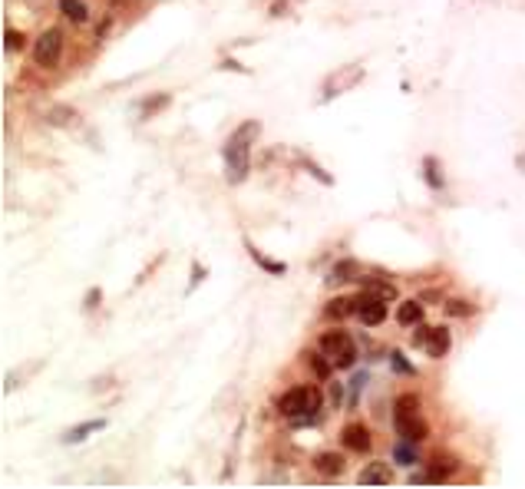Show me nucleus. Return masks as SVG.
Returning a JSON list of instances; mask_svg holds the SVG:
<instances>
[{"label":"nucleus","mask_w":525,"mask_h":489,"mask_svg":"<svg viewBox=\"0 0 525 489\" xmlns=\"http://www.w3.org/2000/svg\"><path fill=\"white\" fill-rule=\"evenodd\" d=\"M261 133V122L248 119L245 126H238L231 139L225 142V165H228V182H245L248 176V156H251V142Z\"/></svg>","instance_id":"obj_1"},{"label":"nucleus","mask_w":525,"mask_h":489,"mask_svg":"<svg viewBox=\"0 0 525 489\" xmlns=\"http://www.w3.org/2000/svg\"><path fill=\"white\" fill-rule=\"evenodd\" d=\"M278 410L285 416H291V420H298V423H307L321 410V394H317L314 387H294V390H287L285 397L278 400Z\"/></svg>","instance_id":"obj_2"},{"label":"nucleus","mask_w":525,"mask_h":489,"mask_svg":"<svg viewBox=\"0 0 525 489\" xmlns=\"http://www.w3.org/2000/svg\"><path fill=\"white\" fill-rule=\"evenodd\" d=\"M321 351L330 357L334 367H354V360H357V347L347 331H327L321 338Z\"/></svg>","instance_id":"obj_3"},{"label":"nucleus","mask_w":525,"mask_h":489,"mask_svg":"<svg viewBox=\"0 0 525 489\" xmlns=\"http://www.w3.org/2000/svg\"><path fill=\"white\" fill-rule=\"evenodd\" d=\"M60 53H63V33L60 30H44V33L37 37V44H33V59H37V66L53 70V66L60 63Z\"/></svg>","instance_id":"obj_4"},{"label":"nucleus","mask_w":525,"mask_h":489,"mask_svg":"<svg viewBox=\"0 0 525 489\" xmlns=\"http://www.w3.org/2000/svg\"><path fill=\"white\" fill-rule=\"evenodd\" d=\"M413 344L417 347H423L430 357H443L446 351H450V344H452V338H450V331L446 327H417V334H413Z\"/></svg>","instance_id":"obj_5"},{"label":"nucleus","mask_w":525,"mask_h":489,"mask_svg":"<svg viewBox=\"0 0 525 489\" xmlns=\"http://www.w3.org/2000/svg\"><path fill=\"white\" fill-rule=\"evenodd\" d=\"M361 76H363L361 63H350V66H344L341 73H334L327 83H324V100H330V96H341L344 89L357 86V83H361Z\"/></svg>","instance_id":"obj_6"},{"label":"nucleus","mask_w":525,"mask_h":489,"mask_svg":"<svg viewBox=\"0 0 525 489\" xmlns=\"http://www.w3.org/2000/svg\"><path fill=\"white\" fill-rule=\"evenodd\" d=\"M357 317H361L363 324H370V327L383 324V317H387V304H383V297L363 291V295L357 297Z\"/></svg>","instance_id":"obj_7"},{"label":"nucleus","mask_w":525,"mask_h":489,"mask_svg":"<svg viewBox=\"0 0 525 489\" xmlns=\"http://www.w3.org/2000/svg\"><path fill=\"white\" fill-rule=\"evenodd\" d=\"M393 427H397V433H400L403 440H410V443H420V440H426V433H430V427L420 420V414H393Z\"/></svg>","instance_id":"obj_8"},{"label":"nucleus","mask_w":525,"mask_h":489,"mask_svg":"<svg viewBox=\"0 0 525 489\" xmlns=\"http://www.w3.org/2000/svg\"><path fill=\"white\" fill-rule=\"evenodd\" d=\"M344 446L347 450H354V453H367V450L374 446L370 430H367L363 423H350V427H344Z\"/></svg>","instance_id":"obj_9"},{"label":"nucleus","mask_w":525,"mask_h":489,"mask_svg":"<svg viewBox=\"0 0 525 489\" xmlns=\"http://www.w3.org/2000/svg\"><path fill=\"white\" fill-rule=\"evenodd\" d=\"M361 278V265L357 261H337L330 268V284H347V282H357Z\"/></svg>","instance_id":"obj_10"},{"label":"nucleus","mask_w":525,"mask_h":489,"mask_svg":"<svg viewBox=\"0 0 525 489\" xmlns=\"http://www.w3.org/2000/svg\"><path fill=\"white\" fill-rule=\"evenodd\" d=\"M314 470L321 476H341L344 473V460L337 453H317L314 456Z\"/></svg>","instance_id":"obj_11"},{"label":"nucleus","mask_w":525,"mask_h":489,"mask_svg":"<svg viewBox=\"0 0 525 489\" xmlns=\"http://www.w3.org/2000/svg\"><path fill=\"white\" fill-rule=\"evenodd\" d=\"M103 427H106V420H86V423H79V427H73V430L63 433V443H83L90 433L103 430Z\"/></svg>","instance_id":"obj_12"},{"label":"nucleus","mask_w":525,"mask_h":489,"mask_svg":"<svg viewBox=\"0 0 525 489\" xmlns=\"http://www.w3.org/2000/svg\"><path fill=\"white\" fill-rule=\"evenodd\" d=\"M357 479H361L363 486H367V483H390V466H387V463H370V466L361 470Z\"/></svg>","instance_id":"obj_13"},{"label":"nucleus","mask_w":525,"mask_h":489,"mask_svg":"<svg viewBox=\"0 0 525 489\" xmlns=\"http://www.w3.org/2000/svg\"><path fill=\"white\" fill-rule=\"evenodd\" d=\"M397 321H400V324H420L423 321V304L420 301H403V304H400V308H397Z\"/></svg>","instance_id":"obj_14"},{"label":"nucleus","mask_w":525,"mask_h":489,"mask_svg":"<svg viewBox=\"0 0 525 489\" xmlns=\"http://www.w3.org/2000/svg\"><path fill=\"white\" fill-rule=\"evenodd\" d=\"M60 14L70 17L73 24H83V20L90 17V10H86V3H83V0H60Z\"/></svg>","instance_id":"obj_15"},{"label":"nucleus","mask_w":525,"mask_h":489,"mask_svg":"<svg viewBox=\"0 0 525 489\" xmlns=\"http://www.w3.org/2000/svg\"><path fill=\"white\" fill-rule=\"evenodd\" d=\"M347 314H357V301H350V297H334L327 304V317H347Z\"/></svg>","instance_id":"obj_16"},{"label":"nucleus","mask_w":525,"mask_h":489,"mask_svg":"<svg viewBox=\"0 0 525 489\" xmlns=\"http://www.w3.org/2000/svg\"><path fill=\"white\" fill-rule=\"evenodd\" d=\"M393 414H420V400H417L413 394H403V397H397V403H393Z\"/></svg>","instance_id":"obj_17"},{"label":"nucleus","mask_w":525,"mask_h":489,"mask_svg":"<svg viewBox=\"0 0 525 489\" xmlns=\"http://www.w3.org/2000/svg\"><path fill=\"white\" fill-rule=\"evenodd\" d=\"M46 119H50L53 126H66L70 119H79V116H76V109H66V106H53V109L46 113Z\"/></svg>","instance_id":"obj_18"},{"label":"nucleus","mask_w":525,"mask_h":489,"mask_svg":"<svg viewBox=\"0 0 525 489\" xmlns=\"http://www.w3.org/2000/svg\"><path fill=\"white\" fill-rule=\"evenodd\" d=\"M248 252H251V258H255L265 271H271V275H285V265H281V261H271V258H265V255L258 252V248H251V245H248Z\"/></svg>","instance_id":"obj_19"},{"label":"nucleus","mask_w":525,"mask_h":489,"mask_svg":"<svg viewBox=\"0 0 525 489\" xmlns=\"http://www.w3.org/2000/svg\"><path fill=\"white\" fill-rule=\"evenodd\" d=\"M363 284H367V291H370V295L383 297V301L397 295V288H393V284H387V282H374V278H367V282H363Z\"/></svg>","instance_id":"obj_20"},{"label":"nucleus","mask_w":525,"mask_h":489,"mask_svg":"<svg viewBox=\"0 0 525 489\" xmlns=\"http://www.w3.org/2000/svg\"><path fill=\"white\" fill-rule=\"evenodd\" d=\"M3 46H7L10 53H17V50H23V46H27V37H23V33H17V30H7V33H3Z\"/></svg>","instance_id":"obj_21"},{"label":"nucleus","mask_w":525,"mask_h":489,"mask_svg":"<svg viewBox=\"0 0 525 489\" xmlns=\"http://www.w3.org/2000/svg\"><path fill=\"white\" fill-rule=\"evenodd\" d=\"M423 165H426V182H430L433 189H439L443 178H439V172H436V159H423Z\"/></svg>","instance_id":"obj_22"},{"label":"nucleus","mask_w":525,"mask_h":489,"mask_svg":"<svg viewBox=\"0 0 525 489\" xmlns=\"http://www.w3.org/2000/svg\"><path fill=\"white\" fill-rule=\"evenodd\" d=\"M324 357H327V354H311V357H307V360H311V367L317 371V377H327V373H330V364L324 360Z\"/></svg>","instance_id":"obj_23"},{"label":"nucleus","mask_w":525,"mask_h":489,"mask_svg":"<svg viewBox=\"0 0 525 489\" xmlns=\"http://www.w3.org/2000/svg\"><path fill=\"white\" fill-rule=\"evenodd\" d=\"M300 165H304V169H307V172H311L314 178H321L324 185H330V176H327V172H321V165H314L311 159H300Z\"/></svg>","instance_id":"obj_24"},{"label":"nucleus","mask_w":525,"mask_h":489,"mask_svg":"<svg viewBox=\"0 0 525 489\" xmlns=\"http://www.w3.org/2000/svg\"><path fill=\"white\" fill-rule=\"evenodd\" d=\"M393 460L403 463V466H413V463H417V456H413V453H410L406 446H397V450H393Z\"/></svg>","instance_id":"obj_25"},{"label":"nucleus","mask_w":525,"mask_h":489,"mask_svg":"<svg viewBox=\"0 0 525 489\" xmlns=\"http://www.w3.org/2000/svg\"><path fill=\"white\" fill-rule=\"evenodd\" d=\"M446 311H450V314H456V317H463V314H469V311H472V308H469L466 301H450V304H446Z\"/></svg>","instance_id":"obj_26"},{"label":"nucleus","mask_w":525,"mask_h":489,"mask_svg":"<svg viewBox=\"0 0 525 489\" xmlns=\"http://www.w3.org/2000/svg\"><path fill=\"white\" fill-rule=\"evenodd\" d=\"M393 364H397V371H406V373H410V364H406V360H403V354H400V351H393Z\"/></svg>","instance_id":"obj_27"}]
</instances>
